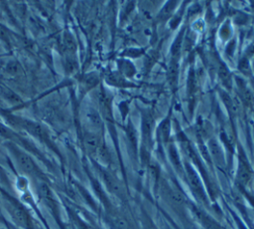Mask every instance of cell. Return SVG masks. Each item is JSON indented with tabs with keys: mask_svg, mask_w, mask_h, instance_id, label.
Wrapping results in <instances>:
<instances>
[{
	"mask_svg": "<svg viewBox=\"0 0 254 229\" xmlns=\"http://www.w3.org/2000/svg\"><path fill=\"white\" fill-rule=\"evenodd\" d=\"M185 169V177L188 181V184L197 201L202 203L204 206L208 205V197L203 186V183L200 179L199 174L195 170V168L190 162L184 163Z\"/></svg>",
	"mask_w": 254,
	"mask_h": 229,
	"instance_id": "6da1fadb",
	"label": "cell"
},
{
	"mask_svg": "<svg viewBox=\"0 0 254 229\" xmlns=\"http://www.w3.org/2000/svg\"><path fill=\"white\" fill-rule=\"evenodd\" d=\"M253 176V172L251 169V165L245 156L243 151H240L238 154V165L236 170L235 181L239 187L245 188L251 182Z\"/></svg>",
	"mask_w": 254,
	"mask_h": 229,
	"instance_id": "7a4b0ae2",
	"label": "cell"
},
{
	"mask_svg": "<svg viewBox=\"0 0 254 229\" xmlns=\"http://www.w3.org/2000/svg\"><path fill=\"white\" fill-rule=\"evenodd\" d=\"M206 150L209 155V159L219 168L223 169L225 167V155L223 153V150L219 144V142L211 138L207 142Z\"/></svg>",
	"mask_w": 254,
	"mask_h": 229,
	"instance_id": "3957f363",
	"label": "cell"
},
{
	"mask_svg": "<svg viewBox=\"0 0 254 229\" xmlns=\"http://www.w3.org/2000/svg\"><path fill=\"white\" fill-rule=\"evenodd\" d=\"M190 211L195 218V220L204 228V229H221L222 227L216 222L212 217H210L204 210L196 206H191Z\"/></svg>",
	"mask_w": 254,
	"mask_h": 229,
	"instance_id": "277c9868",
	"label": "cell"
},
{
	"mask_svg": "<svg viewBox=\"0 0 254 229\" xmlns=\"http://www.w3.org/2000/svg\"><path fill=\"white\" fill-rule=\"evenodd\" d=\"M15 157H16V162H17L19 168L24 173L33 175L38 172V168H37L35 161L27 153L20 151V150H16Z\"/></svg>",
	"mask_w": 254,
	"mask_h": 229,
	"instance_id": "5b68a950",
	"label": "cell"
},
{
	"mask_svg": "<svg viewBox=\"0 0 254 229\" xmlns=\"http://www.w3.org/2000/svg\"><path fill=\"white\" fill-rule=\"evenodd\" d=\"M9 211H10L12 219L18 226L25 228V229L29 228V225H30L29 216H28L27 212L20 205L11 204L9 207Z\"/></svg>",
	"mask_w": 254,
	"mask_h": 229,
	"instance_id": "8992f818",
	"label": "cell"
},
{
	"mask_svg": "<svg viewBox=\"0 0 254 229\" xmlns=\"http://www.w3.org/2000/svg\"><path fill=\"white\" fill-rule=\"evenodd\" d=\"M102 176H103L104 183H105L106 187L108 188V190L118 197H123L124 189H123V185L121 184V182L109 171H104Z\"/></svg>",
	"mask_w": 254,
	"mask_h": 229,
	"instance_id": "52a82bcc",
	"label": "cell"
},
{
	"mask_svg": "<svg viewBox=\"0 0 254 229\" xmlns=\"http://www.w3.org/2000/svg\"><path fill=\"white\" fill-rule=\"evenodd\" d=\"M154 119L151 114L145 113L142 117V137H143V148L147 147L151 140V135L153 131Z\"/></svg>",
	"mask_w": 254,
	"mask_h": 229,
	"instance_id": "ba28073f",
	"label": "cell"
},
{
	"mask_svg": "<svg viewBox=\"0 0 254 229\" xmlns=\"http://www.w3.org/2000/svg\"><path fill=\"white\" fill-rule=\"evenodd\" d=\"M83 143L86 151L90 154H95L98 147L100 146L101 139L97 132L95 131H87L83 136Z\"/></svg>",
	"mask_w": 254,
	"mask_h": 229,
	"instance_id": "9c48e42d",
	"label": "cell"
},
{
	"mask_svg": "<svg viewBox=\"0 0 254 229\" xmlns=\"http://www.w3.org/2000/svg\"><path fill=\"white\" fill-rule=\"evenodd\" d=\"M107 220L111 229H131L127 218L118 212L110 213Z\"/></svg>",
	"mask_w": 254,
	"mask_h": 229,
	"instance_id": "30bf717a",
	"label": "cell"
},
{
	"mask_svg": "<svg viewBox=\"0 0 254 229\" xmlns=\"http://www.w3.org/2000/svg\"><path fill=\"white\" fill-rule=\"evenodd\" d=\"M168 153L170 160L174 167L176 168L177 172H179L181 175L185 176V169H184V163H182L180 155L178 153V150L174 144H170L168 147Z\"/></svg>",
	"mask_w": 254,
	"mask_h": 229,
	"instance_id": "8fae6325",
	"label": "cell"
},
{
	"mask_svg": "<svg viewBox=\"0 0 254 229\" xmlns=\"http://www.w3.org/2000/svg\"><path fill=\"white\" fill-rule=\"evenodd\" d=\"M85 118L87 124L93 129V131L96 132L97 129H99L102 126V119L100 114L95 110H88L85 114Z\"/></svg>",
	"mask_w": 254,
	"mask_h": 229,
	"instance_id": "7c38bea8",
	"label": "cell"
},
{
	"mask_svg": "<svg viewBox=\"0 0 254 229\" xmlns=\"http://www.w3.org/2000/svg\"><path fill=\"white\" fill-rule=\"evenodd\" d=\"M218 77L225 88L227 89L231 88L232 86L231 74L224 64H220V66H218Z\"/></svg>",
	"mask_w": 254,
	"mask_h": 229,
	"instance_id": "4fadbf2b",
	"label": "cell"
},
{
	"mask_svg": "<svg viewBox=\"0 0 254 229\" xmlns=\"http://www.w3.org/2000/svg\"><path fill=\"white\" fill-rule=\"evenodd\" d=\"M170 132H171V122H170V118H166L164 119L161 124L159 125L158 128V135L159 138L163 141V142H167L169 140L170 137Z\"/></svg>",
	"mask_w": 254,
	"mask_h": 229,
	"instance_id": "5bb4252c",
	"label": "cell"
},
{
	"mask_svg": "<svg viewBox=\"0 0 254 229\" xmlns=\"http://www.w3.org/2000/svg\"><path fill=\"white\" fill-rule=\"evenodd\" d=\"M237 81H238V82H237L238 88H239V91H240V94H241V97H242L243 101H244L246 104L251 105V104L253 103V100H254L251 91L247 88V86H246L244 83H242L243 81H242V82L239 81V80H237Z\"/></svg>",
	"mask_w": 254,
	"mask_h": 229,
	"instance_id": "9a60e30c",
	"label": "cell"
},
{
	"mask_svg": "<svg viewBox=\"0 0 254 229\" xmlns=\"http://www.w3.org/2000/svg\"><path fill=\"white\" fill-rule=\"evenodd\" d=\"M95 155L97 156L98 160L102 164H104V165L109 164V162H110V153H109L107 147L105 146V144H103V143L100 144V146L98 147Z\"/></svg>",
	"mask_w": 254,
	"mask_h": 229,
	"instance_id": "2e32d148",
	"label": "cell"
},
{
	"mask_svg": "<svg viewBox=\"0 0 254 229\" xmlns=\"http://www.w3.org/2000/svg\"><path fill=\"white\" fill-rule=\"evenodd\" d=\"M20 122L22 123V125L28 131H30L34 135H37V136H42L43 135V129L38 123H36L34 121H30V120H23V121H20Z\"/></svg>",
	"mask_w": 254,
	"mask_h": 229,
	"instance_id": "e0dca14e",
	"label": "cell"
},
{
	"mask_svg": "<svg viewBox=\"0 0 254 229\" xmlns=\"http://www.w3.org/2000/svg\"><path fill=\"white\" fill-rule=\"evenodd\" d=\"M63 46H64V52L66 54H68L69 56L71 54H73L76 50V45H75V42H74L73 38L70 35H67V34H65L64 36Z\"/></svg>",
	"mask_w": 254,
	"mask_h": 229,
	"instance_id": "ac0fdd59",
	"label": "cell"
},
{
	"mask_svg": "<svg viewBox=\"0 0 254 229\" xmlns=\"http://www.w3.org/2000/svg\"><path fill=\"white\" fill-rule=\"evenodd\" d=\"M169 78H170V83L171 85L176 84L178 80V61L176 58H173L171 61L170 67H169Z\"/></svg>",
	"mask_w": 254,
	"mask_h": 229,
	"instance_id": "d6986e66",
	"label": "cell"
},
{
	"mask_svg": "<svg viewBox=\"0 0 254 229\" xmlns=\"http://www.w3.org/2000/svg\"><path fill=\"white\" fill-rule=\"evenodd\" d=\"M183 38H184V30L181 31V33L176 38L174 44L172 45V56H173V58H177V56L179 55L181 47H182V43H183Z\"/></svg>",
	"mask_w": 254,
	"mask_h": 229,
	"instance_id": "ffe728a7",
	"label": "cell"
},
{
	"mask_svg": "<svg viewBox=\"0 0 254 229\" xmlns=\"http://www.w3.org/2000/svg\"><path fill=\"white\" fill-rule=\"evenodd\" d=\"M127 136H128V139H129L130 144L132 145L134 151H136L137 150V133H136L134 126L131 123H129L128 127H127Z\"/></svg>",
	"mask_w": 254,
	"mask_h": 229,
	"instance_id": "44dd1931",
	"label": "cell"
},
{
	"mask_svg": "<svg viewBox=\"0 0 254 229\" xmlns=\"http://www.w3.org/2000/svg\"><path fill=\"white\" fill-rule=\"evenodd\" d=\"M141 225L142 229H159L154 221L145 212H143L141 216Z\"/></svg>",
	"mask_w": 254,
	"mask_h": 229,
	"instance_id": "7402d4cb",
	"label": "cell"
},
{
	"mask_svg": "<svg viewBox=\"0 0 254 229\" xmlns=\"http://www.w3.org/2000/svg\"><path fill=\"white\" fill-rule=\"evenodd\" d=\"M5 71L9 75L15 76V75H18L21 72V66L17 62H15V61H10L5 66Z\"/></svg>",
	"mask_w": 254,
	"mask_h": 229,
	"instance_id": "603a6c76",
	"label": "cell"
},
{
	"mask_svg": "<svg viewBox=\"0 0 254 229\" xmlns=\"http://www.w3.org/2000/svg\"><path fill=\"white\" fill-rule=\"evenodd\" d=\"M239 70L241 73H243L244 75H249L250 74V64L248 62L247 59H242L239 62V66H238Z\"/></svg>",
	"mask_w": 254,
	"mask_h": 229,
	"instance_id": "cb8c5ba5",
	"label": "cell"
},
{
	"mask_svg": "<svg viewBox=\"0 0 254 229\" xmlns=\"http://www.w3.org/2000/svg\"><path fill=\"white\" fill-rule=\"evenodd\" d=\"M175 5H176V3H175V2H169L168 4H166V6L162 9V11H161V13H160L161 17L169 16V15H170V13L172 12L173 8L175 7Z\"/></svg>",
	"mask_w": 254,
	"mask_h": 229,
	"instance_id": "d4e9b609",
	"label": "cell"
},
{
	"mask_svg": "<svg viewBox=\"0 0 254 229\" xmlns=\"http://www.w3.org/2000/svg\"><path fill=\"white\" fill-rule=\"evenodd\" d=\"M0 39L3 41H9V31L2 24H0Z\"/></svg>",
	"mask_w": 254,
	"mask_h": 229,
	"instance_id": "484cf974",
	"label": "cell"
},
{
	"mask_svg": "<svg viewBox=\"0 0 254 229\" xmlns=\"http://www.w3.org/2000/svg\"><path fill=\"white\" fill-rule=\"evenodd\" d=\"M221 229H224V228H221Z\"/></svg>",
	"mask_w": 254,
	"mask_h": 229,
	"instance_id": "4316f807",
	"label": "cell"
}]
</instances>
